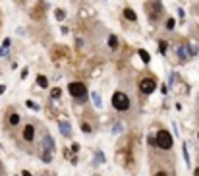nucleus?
<instances>
[{"label":"nucleus","mask_w":199,"mask_h":176,"mask_svg":"<svg viewBox=\"0 0 199 176\" xmlns=\"http://www.w3.org/2000/svg\"><path fill=\"white\" fill-rule=\"evenodd\" d=\"M158 48H161V52L164 54V52H166V43H164V41H161V43H158Z\"/></svg>","instance_id":"aec40b11"},{"label":"nucleus","mask_w":199,"mask_h":176,"mask_svg":"<svg viewBox=\"0 0 199 176\" xmlns=\"http://www.w3.org/2000/svg\"><path fill=\"white\" fill-rule=\"evenodd\" d=\"M193 174H195V176H199V168H195V172H193Z\"/></svg>","instance_id":"cd10ccee"},{"label":"nucleus","mask_w":199,"mask_h":176,"mask_svg":"<svg viewBox=\"0 0 199 176\" xmlns=\"http://www.w3.org/2000/svg\"><path fill=\"white\" fill-rule=\"evenodd\" d=\"M155 176H166V172H157Z\"/></svg>","instance_id":"a878e982"},{"label":"nucleus","mask_w":199,"mask_h":176,"mask_svg":"<svg viewBox=\"0 0 199 176\" xmlns=\"http://www.w3.org/2000/svg\"><path fill=\"white\" fill-rule=\"evenodd\" d=\"M6 54H8V48H6V46H0V58L6 56Z\"/></svg>","instance_id":"4be33fe9"},{"label":"nucleus","mask_w":199,"mask_h":176,"mask_svg":"<svg viewBox=\"0 0 199 176\" xmlns=\"http://www.w3.org/2000/svg\"><path fill=\"white\" fill-rule=\"evenodd\" d=\"M4 89H6V87H4V85H0V93H4Z\"/></svg>","instance_id":"bb28decb"},{"label":"nucleus","mask_w":199,"mask_h":176,"mask_svg":"<svg viewBox=\"0 0 199 176\" xmlns=\"http://www.w3.org/2000/svg\"><path fill=\"white\" fill-rule=\"evenodd\" d=\"M178 56H180V60H188V58H191V56L195 54V48H191L188 43H184V45L178 46Z\"/></svg>","instance_id":"423d86ee"},{"label":"nucleus","mask_w":199,"mask_h":176,"mask_svg":"<svg viewBox=\"0 0 199 176\" xmlns=\"http://www.w3.org/2000/svg\"><path fill=\"white\" fill-rule=\"evenodd\" d=\"M137 54H139V58H141V60H143L145 64H147V62L151 60V56H149V52H147V51H143V48H141V51H139Z\"/></svg>","instance_id":"9d476101"},{"label":"nucleus","mask_w":199,"mask_h":176,"mask_svg":"<svg viewBox=\"0 0 199 176\" xmlns=\"http://www.w3.org/2000/svg\"><path fill=\"white\" fill-rule=\"evenodd\" d=\"M54 16H56V19H58V21H62V19L66 18V12H64V10H56Z\"/></svg>","instance_id":"2eb2a0df"},{"label":"nucleus","mask_w":199,"mask_h":176,"mask_svg":"<svg viewBox=\"0 0 199 176\" xmlns=\"http://www.w3.org/2000/svg\"><path fill=\"white\" fill-rule=\"evenodd\" d=\"M112 107H114L116 110H120V112L128 110V108H130V99H128V95L122 93V91H116L114 95H112Z\"/></svg>","instance_id":"f03ea898"},{"label":"nucleus","mask_w":199,"mask_h":176,"mask_svg":"<svg viewBox=\"0 0 199 176\" xmlns=\"http://www.w3.org/2000/svg\"><path fill=\"white\" fill-rule=\"evenodd\" d=\"M91 99H93V103H95V107H101V105H102V103H101V95H99V93H93Z\"/></svg>","instance_id":"4468645a"},{"label":"nucleus","mask_w":199,"mask_h":176,"mask_svg":"<svg viewBox=\"0 0 199 176\" xmlns=\"http://www.w3.org/2000/svg\"><path fill=\"white\" fill-rule=\"evenodd\" d=\"M25 103H27V107H29V108H35V110L39 108V105H37V103H33V101H25Z\"/></svg>","instance_id":"412c9836"},{"label":"nucleus","mask_w":199,"mask_h":176,"mask_svg":"<svg viewBox=\"0 0 199 176\" xmlns=\"http://www.w3.org/2000/svg\"><path fill=\"white\" fill-rule=\"evenodd\" d=\"M52 151H54V139L50 135H45L43 138V145H41V157L45 162L52 161Z\"/></svg>","instance_id":"f257e3e1"},{"label":"nucleus","mask_w":199,"mask_h":176,"mask_svg":"<svg viewBox=\"0 0 199 176\" xmlns=\"http://www.w3.org/2000/svg\"><path fill=\"white\" fill-rule=\"evenodd\" d=\"M60 93H62L60 89H58V87H54V89L50 91V97H52V99H58V97H60Z\"/></svg>","instance_id":"f3484780"},{"label":"nucleus","mask_w":199,"mask_h":176,"mask_svg":"<svg viewBox=\"0 0 199 176\" xmlns=\"http://www.w3.org/2000/svg\"><path fill=\"white\" fill-rule=\"evenodd\" d=\"M37 83H39V87H48V81H46L45 76H39V78H37Z\"/></svg>","instance_id":"ddd939ff"},{"label":"nucleus","mask_w":199,"mask_h":176,"mask_svg":"<svg viewBox=\"0 0 199 176\" xmlns=\"http://www.w3.org/2000/svg\"><path fill=\"white\" fill-rule=\"evenodd\" d=\"M72 151H74V153H77V151H79V145L74 143V145H72Z\"/></svg>","instance_id":"393cba45"},{"label":"nucleus","mask_w":199,"mask_h":176,"mask_svg":"<svg viewBox=\"0 0 199 176\" xmlns=\"http://www.w3.org/2000/svg\"><path fill=\"white\" fill-rule=\"evenodd\" d=\"M81 130H83V132H91V126H89V124H85V122H83V124H81Z\"/></svg>","instance_id":"5701e85b"},{"label":"nucleus","mask_w":199,"mask_h":176,"mask_svg":"<svg viewBox=\"0 0 199 176\" xmlns=\"http://www.w3.org/2000/svg\"><path fill=\"white\" fill-rule=\"evenodd\" d=\"M60 134L62 135H70L72 134V126H70L68 122H60Z\"/></svg>","instance_id":"6e6552de"},{"label":"nucleus","mask_w":199,"mask_h":176,"mask_svg":"<svg viewBox=\"0 0 199 176\" xmlns=\"http://www.w3.org/2000/svg\"><path fill=\"white\" fill-rule=\"evenodd\" d=\"M108 46H110V48H118V39H116L114 35L108 37Z\"/></svg>","instance_id":"f8f14e48"},{"label":"nucleus","mask_w":199,"mask_h":176,"mask_svg":"<svg viewBox=\"0 0 199 176\" xmlns=\"http://www.w3.org/2000/svg\"><path fill=\"white\" fill-rule=\"evenodd\" d=\"M120 130H122V124H116L114 128H112V132H114V134H118V132H120Z\"/></svg>","instance_id":"b1692460"},{"label":"nucleus","mask_w":199,"mask_h":176,"mask_svg":"<svg viewBox=\"0 0 199 176\" xmlns=\"http://www.w3.org/2000/svg\"><path fill=\"white\" fill-rule=\"evenodd\" d=\"M10 124L12 126H16V124H19V114H16V112H12V114H10Z\"/></svg>","instance_id":"9b49d317"},{"label":"nucleus","mask_w":199,"mask_h":176,"mask_svg":"<svg viewBox=\"0 0 199 176\" xmlns=\"http://www.w3.org/2000/svg\"><path fill=\"white\" fill-rule=\"evenodd\" d=\"M23 139H25V141H33V139H35V126L33 124H27L23 128Z\"/></svg>","instance_id":"0eeeda50"},{"label":"nucleus","mask_w":199,"mask_h":176,"mask_svg":"<svg viewBox=\"0 0 199 176\" xmlns=\"http://www.w3.org/2000/svg\"><path fill=\"white\" fill-rule=\"evenodd\" d=\"M124 16H126V19H130V21H135V19H137V16H135V12L131 8H126L124 10Z\"/></svg>","instance_id":"1a4fd4ad"},{"label":"nucleus","mask_w":199,"mask_h":176,"mask_svg":"<svg viewBox=\"0 0 199 176\" xmlns=\"http://www.w3.org/2000/svg\"><path fill=\"white\" fill-rule=\"evenodd\" d=\"M157 145L158 149H164V151H168V149L172 147V135L168 134L166 130H161L157 134Z\"/></svg>","instance_id":"20e7f679"},{"label":"nucleus","mask_w":199,"mask_h":176,"mask_svg":"<svg viewBox=\"0 0 199 176\" xmlns=\"http://www.w3.org/2000/svg\"><path fill=\"white\" fill-rule=\"evenodd\" d=\"M184 159H185V162L190 165V153H188V143H184Z\"/></svg>","instance_id":"a211bd4d"},{"label":"nucleus","mask_w":199,"mask_h":176,"mask_svg":"<svg viewBox=\"0 0 199 176\" xmlns=\"http://www.w3.org/2000/svg\"><path fill=\"white\" fill-rule=\"evenodd\" d=\"M155 87H157V81H155L153 78H143L141 81H139V91L145 93V95H149V93H153Z\"/></svg>","instance_id":"39448f33"},{"label":"nucleus","mask_w":199,"mask_h":176,"mask_svg":"<svg viewBox=\"0 0 199 176\" xmlns=\"http://www.w3.org/2000/svg\"><path fill=\"white\" fill-rule=\"evenodd\" d=\"M68 91L72 97L75 99H85V95H87V89H85V85L81 83V81H72V83L68 85Z\"/></svg>","instance_id":"7ed1b4c3"},{"label":"nucleus","mask_w":199,"mask_h":176,"mask_svg":"<svg viewBox=\"0 0 199 176\" xmlns=\"http://www.w3.org/2000/svg\"><path fill=\"white\" fill-rule=\"evenodd\" d=\"M97 162H104V155L101 153V151H97V155H95V165Z\"/></svg>","instance_id":"dca6fc26"},{"label":"nucleus","mask_w":199,"mask_h":176,"mask_svg":"<svg viewBox=\"0 0 199 176\" xmlns=\"http://www.w3.org/2000/svg\"><path fill=\"white\" fill-rule=\"evenodd\" d=\"M174 25H176V21H174V19H168V21H166V29H168V31H172V29H174Z\"/></svg>","instance_id":"6ab92c4d"},{"label":"nucleus","mask_w":199,"mask_h":176,"mask_svg":"<svg viewBox=\"0 0 199 176\" xmlns=\"http://www.w3.org/2000/svg\"><path fill=\"white\" fill-rule=\"evenodd\" d=\"M43 176H54V174H43Z\"/></svg>","instance_id":"c85d7f7f"}]
</instances>
